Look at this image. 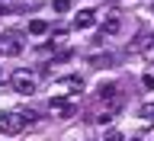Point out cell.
Returning <instances> with one entry per match:
<instances>
[{
  "label": "cell",
  "instance_id": "obj_1",
  "mask_svg": "<svg viewBox=\"0 0 154 141\" xmlns=\"http://www.w3.org/2000/svg\"><path fill=\"white\" fill-rule=\"evenodd\" d=\"M35 112H19V109H7L0 112V135H19L26 128V122H32Z\"/></svg>",
  "mask_w": 154,
  "mask_h": 141
},
{
  "label": "cell",
  "instance_id": "obj_2",
  "mask_svg": "<svg viewBox=\"0 0 154 141\" xmlns=\"http://www.w3.org/2000/svg\"><path fill=\"white\" fill-rule=\"evenodd\" d=\"M0 55L3 58H16L23 55V38H19V32H0Z\"/></svg>",
  "mask_w": 154,
  "mask_h": 141
},
{
  "label": "cell",
  "instance_id": "obj_3",
  "mask_svg": "<svg viewBox=\"0 0 154 141\" xmlns=\"http://www.w3.org/2000/svg\"><path fill=\"white\" fill-rule=\"evenodd\" d=\"M10 87H13L16 93L29 96V93H35V77L29 74V71H13V74H10Z\"/></svg>",
  "mask_w": 154,
  "mask_h": 141
},
{
  "label": "cell",
  "instance_id": "obj_4",
  "mask_svg": "<svg viewBox=\"0 0 154 141\" xmlns=\"http://www.w3.org/2000/svg\"><path fill=\"white\" fill-rule=\"evenodd\" d=\"M48 112L55 115V119H71V115L77 112V106L71 103V100H61V96H55V100L48 103Z\"/></svg>",
  "mask_w": 154,
  "mask_h": 141
},
{
  "label": "cell",
  "instance_id": "obj_5",
  "mask_svg": "<svg viewBox=\"0 0 154 141\" xmlns=\"http://www.w3.org/2000/svg\"><path fill=\"white\" fill-rule=\"evenodd\" d=\"M93 23H96V13H93V10H80V13L74 16V29H90Z\"/></svg>",
  "mask_w": 154,
  "mask_h": 141
},
{
  "label": "cell",
  "instance_id": "obj_6",
  "mask_svg": "<svg viewBox=\"0 0 154 141\" xmlns=\"http://www.w3.org/2000/svg\"><path fill=\"white\" fill-rule=\"evenodd\" d=\"M119 29H122V19H119V16H109V19L103 23V38H106V35H116Z\"/></svg>",
  "mask_w": 154,
  "mask_h": 141
},
{
  "label": "cell",
  "instance_id": "obj_7",
  "mask_svg": "<svg viewBox=\"0 0 154 141\" xmlns=\"http://www.w3.org/2000/svg\"><path fill=\"white\" fill-rule=\"evenodd\" d=\"M29 32H32V35H48L51 26H48L45 19H32V23H29Z\"/></svg>",
  "mask_w": 154,
  "mask_h": 141
},
{
  "label": "cell",
  "instance_id": "obj_8",
  "mask_svg": "<svg viewBox=\"0 0 154 141\" xmlns=\"http://www.w3.org/2000/svg\"><path fill=\"white\" fill-rule=\"evenodd\" d=\"M58 90H84V84H80V77H64V80H58Z\"/></svg>",
  "mask_w": 154,
  "mask_h": 141
},
{
  "label": "cell",
  "instance_id": "obj_9",
  "mask_svg": "<svg viewBox=\"0 0 154 141\" xmlns=\"http://www.w3.org/2000/svg\"><path fill=\"white\" fill-rule=\"evenodd\" d=\"M112 61H116V58L109 55V51H106V55H93V58H90V64H93V67H109Z\"/></svg>",
  "mask_w": 154,
  "mask_h": 141
},
{
  "label": "cell",
  "instance_id": "obj_10",
  "mask_svg": "<svg viewBox=\"0 0 154 141\" xmlns=\"http://www.w3.org/2000/svg\"><path fill=\"white\" fill-rule=\"evenodd\" d=\"M100 100H116V84H103L100 87Z\"/></svg>",
  "mask_w": 154,
  "mask_h": 141
},
{
  "label": "cell",
  "instance_id": "obj_11",
  "mask_svg": "<svg viewBox=\"0 0 154 141\" xmlns=\"http://www.w3.org/2000/svg\"><path fill=\"white\" fill-rule=\"evenodd\" d=\"M138 115H141V119H151V122H154V103H144L141 109H138Z\"/></svg>",
  "mask_w": 154,
  "mask_h": 141
},
{
  "label": "cell",
  "instance_id": "obj_12",
  "mask_svg": "<svg viewBox=\"0 0 154 141\" xmlns=\"http://www.w3.org/2000/svg\"><path fill=\"white\" fill-rule=\"evenodd\" d=\"M103 141H125V138H122V132H116V128H109V132L103 135Z\"/></svg>",
  "mask_w": 154,
  "mask_h": 141
},
{
  "label": "cell",
  "instance_id": "obj_13",
  "mask_svg": "<svg viewBox=\"0 0 154 141\" xmlns=\"http://www.w3.org/2000/svg\"><path fill=\"white\" fill-rule=\"evenodd\" d=\"M71 10V0H55V13H67Z\"/></svg>",
  "mask_w": 154,
  "mask_h": 141
},
{
  "label": "cell",
  "instance_id": "obj_14",
  "mask_svg": "<svg viewBox=\"0 0 154 141\" xmlns=\"http://www.w3.org/2000/svg\"><path fill=\"white\" fill-rule=\"evenodd\" d=\"M141 84L148 87V90H154V74H144V77H141Z\"/></svg>",
  "mask_w": 154,
  "mask_h": 141
},
{
  "label": "cell",
  "instance_id": "obj_15",
  "mask_svg": "<svg viewBox=\"0 0 154 141\" xmlns=\"http://www.w3.org/2000/svg\"><path fill=\"white\" fill-rule=\"evenodd\" d=\"M67 58H71V51H58V55H55V64H61V61H67Z\"/></svg>",
  "mask_w": 154,
  "mask_h": 141
},
{
  "label": "cell",
  "instance_id": "obj_16",
  "mask_svg": "<svg viewBox=\"0 0 154 141\" xmlns=\"http://www.w3.org/2000/svg\"><path fill=\"white\" fill-rule=\"evenodd\" d=\"M0 84H3V71H0Z\"/></svg>",
  "mask_w": 154,
  "mask_h": 141
}]
</instances>
